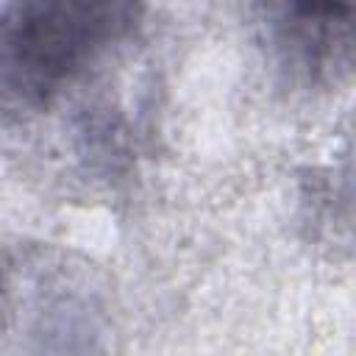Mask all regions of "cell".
<instances>
[{
  "label": "cell",
  "instance_id": "1",
  "mask_svg": "<svg viewBox=\"0 0 356 356\" xmlns=\"http://www.w3.org/2000/svg\"><path fill=\"white\" fill-rule=\"evenodd\" d=\"M136 22L139 0H6L0 17L6 111H44L122 44Z\"/></svg>",
  "mask_w": 356,
  "mask_h": 356
},
{
  "label": "cell",
  "instance_id": "2",
  "mask_svg": "<svg viewBox=\"0 0 356 356\" xmlns=\"http://www.w3.org/2000/svg\"><path fill=\"white\" fill-rule=\"evenodd\" d=\"M275 64L306 86H331L356 67V0H253Z\"/></svg>",
  "mask_w": 356,
  "mask_h": 356
}]
</instances>
